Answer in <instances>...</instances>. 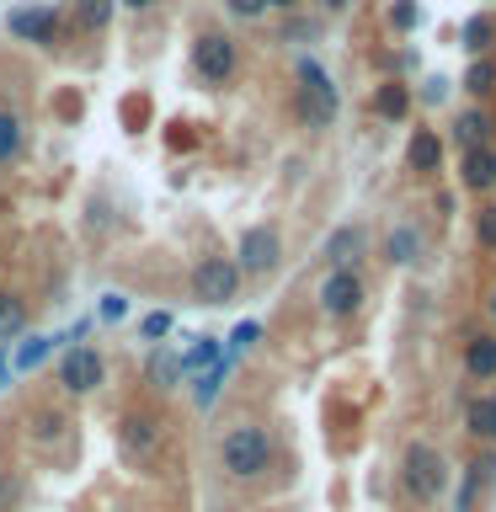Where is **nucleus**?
<instances>
[{
    "label": "nucleus",
    "mask_w": 496,
    "mask_h": 512,
    "mask_svg": "<svg viewBox=\"0 0 496 512\" xmlns=\"http://www.w3.org/2000/svg\"><path fill=\"white\" fill-rule=\"evenodd\" d=\"M118 6H128V11H150L155 0H118Z\"/></svg>",
    "instance_id": "nucleus-36"
},
{
    "label": "nucleus",
    "mask_w": 496,
    "mask_h": 512,
    "mask_svg": "<svg viewBox=\"0 0 496 512\" xmlns=\"http://www.w3.org/2000/svg\"><path fill=\"white\" fill-rule=\"evenodd\" d=\"M22 150H27V123H22V112L0 107V171H11L16 160H22Z\"/></svg>",
    "instance_id": "nucleus-18"
},
{
    "label": "nucleus",
    "mask_w": 496,
    "mask_h": 512,
    "mask_svg": "<svg viewBox=\"0 0 496 512\" xmlns=\"http://www.w3.org/2000/svg\"><path fill=\"white\" fill-rule=\"evenodd\" d=\"M336 107H342V96H336L331 75L315 59H299V118H304V128H331Z\"/></svg>",
    "instance_id": "nucleus-4"
},
{
    "label": "nucleus",
    "mask_w": 496,
    "mask_h": 512,
    "mask_svg": "<svg viewBox=\"0 0 496 512\" xmlns=\"http://www.w3.org/2000/svg\"><path fill=\"white\" fill-rule=\"evenodd\" d=\"M16 502H22V480H16V475H0V512H11Z\"/></svg>",
    "instance_id": "nucleus-33"
},
{
    "label": "nucleus",
    "mask_w": 496,
    "mask_h": 512,
    "mask_svg": "<svg viewBox=\"0 0 496 512\" xmlns=\"http://www.w3.org/2000/svg\"><path fill=\"white\" fill-rule=\"evenodd\" d=\"M400 486H406V496L416 507H432V502H443V491H448V459H443V448L438 443H406V454H400Z\"/></svg>",
    "instance_id": "nucleus-2"
},
{
    "label": "nucleus",
    "mask_w": 496,
    "mask_h": 512,
    "mask_svg": "<svg viewBox=\"0 0 496 512\" xmlns=\"http://www.w3.org/2000/svg\"><path fill=\"white\" fill-rule=\"evenodd\" d=\"M112 11H118V0H75L80 32H102V27L112 22Z\"/></svg>",
    "instance_id": "nucleus-24"
},
{
    "label": "nucleus",
    "mask_w": 496,
    "mask_h": 512,
    "mask_svg": "<svg viewBox=\"0 0 496 512\" xmlns=\"http://www.w3.org/2000/svg\"><path fill=\"white\" fill-rule=\"evenodd\" d=\"M443 96H448V80H443V75H432V80H422V102H432V107H438Z\"/></svg>",
    "instance_id": "nucleus-34"
},
{
    "label": "nucleus",
    "mask_w": 496,
    "mask_h": 512,
    "mask_svg": "<svg viewBox=\"0 0 496 512\" xmlns=\"http://www.w3.org/2000/svg\"><path fill=\"white\" fill-rule=\"evenodd\" d=\"M491 443H496V432H491Z\"/></svg>",
    "instance_id": "nucleus-41"
},
{
    "label": "nucleus",
    "mask_w": 496,
    "mask_h": 512,
    "mask_svg": "<svg viewBox=\"0 0 496 512\" xmlns=\"http://www.w3.org/2000/svg\"><path fill=\"white\" fill-rule=\"evenodd\" d=\"M256 336H262V326H256V320H240V326L230 331V347H224V352H230V358H240V352L256 347Z\"/></svg>",
    "instance_id": "nucleus-29"
},
{
    "label": "nucleus",
    "mask_w": 496,
    "mask_h": 512,
    "mask_svg": "<svg viewBox=\"0 0 496 512\" xmlns=\"http://www.w3.org/2000/svg\"><path fill=\"white\" fill-rule=\"evenodd\" d=\"M416 256H422V235H416V224H395V230L384 235V262H390V267H411Z\"/></svg>",
    "instance_id": "nucleus-19"
},
{
    "label": "nucleus",
    "mask_w": 496,
    "mask_h": 512,
    "mask_svg": "<svg viewBox=\"0 0 496 512\" xmlns=\"http://www.w3.org/2000/svg\"><path fill=\"white\" fill-rule=\"evenodd\" d=\"M416 22H422V11H416V0H390V27H395V32H411Z\"/></svg>",
    "instance_id": "nucleus-31"
},
{
    "label": "nucleus",
    "mask_w": 496,
    "mask_h": 512,
    "mask_svg": "<svg viewBox=\"0 0 496 512\" xmlns=\"http://www.w3.org/2000/svg\"><path fill=\"white\" fill-rule=\"evenodd\" d=\"M315 304H320V315L326 320H352L363 310V278H358V267H331L326 278H320L315 288Z\"/></svg>",
    "instance_id": "nucleus-7"
},
{
    "label": "nucleus",
    "mask_w": 496,
    "mask_h": 512,
    "mask_svg": "<svg viewBox=\"0 0 496 512\" xmlns=\"http://www.w3.org/2000/svg\"><path fill=\"white\" fill-rule=\"evenodd\" d=\"M358 256H363V230H358V224L331 230V240H326V262H331V267H352Z\"/></svg>",
    "instance_id": "nucleus-21"
},
{
    "label": "nucleus",
    "mask_w": 496,
    "mask_h": 512,
    "mask_svg": "<svg viewBox=\"0 0 496 512\" xmlns=\"http://www.w3.org/2000/svg\"><path fill=\"white\" fill-rule=\"evenodd\" d=\"M6 32H11V38H22V43L54 48V38H59V16H54V11H43V6H27V11H11Z\"/></svg>",
    "instance_id": "nucleus-10"
},
{
    "label": "nucleus",
    "mask_w": 496,
    "mask_h": 512,
    "mask_svg": "<svg viewBox=\"0 0 496 512\" xmlns=\"http://www.w3.org/2000/svg\"><path fill=\"white\" fill-rule=\"evenodd\" d=\"M454 134H459L464 150H475V144H491V139H496V118L486 112V102L464 107V112H459V123H454Z\"/></svg>",
    "instance_id": "nucleus-16"
},
{
    "label": "nucleus",
    "mask_w": 496,
    "mask_h": 512,
    "mask_svg": "<svg viewBox=\"0 0 496 512\" xmlns=\"http://www.w3.org/2000/svg\"><path fill=\"white\" fill-rule=\"evenodd\" d=\"M230 368H235L230 352H224L219 363L198 368V374H192V406H198V411H214V400L224 395V384H230Z\"/></svg>",
    "instance_id": "nucleus-13"
},
{
    "label": "nucleus",
    "mask_w": 496,
    "mask_h": 512,
    "mask_svg": "<svg viewBox=\"0 0 496 512\" xmlns=\"http://www.w3.org/2000/svg\"><path fill=\"white\" fill-rule=\"evenodd\" d=\"M219 358H224V342H219V336H192V347L182 352V374L192 379V374H198V368L219 363Z\"/></svg>",
    "instance_id": "nucleus-23"
},
{
    "label": "nucleus",
    "mask_w": 496,
    "mask_h": 512,
    "mask_svg": "<svg viewBox=\"0 0 496 512\" xmlns=\"http://www.w3.org/2000/svg\"><path fill=\"white\" fill-rule=\"evenodd\" d=\"M267 6H283L288 11V6H299V0H267Z\"/></svg>",
    "instance_id": "nucleus-40"
},
{
    "label": "nucleus",
    "mask_w": 496,
    "mask_h": 512,
    "mask_svg": "<svg viewBox=\"0 0 496 512\" xmlns=\"http://www.w3.org/2000/svg\"><path fill=\"white\" fill-rule=\"evenodd\" d=\"M192 70H198L203 86H230L235 70H240V43L230 32H203L192 43Z\"/></svg>",
    "instance_id": "nucleus-5"
},
{
    "label": "nucleus",
    "mask_w": 496,
    "mask_h": 512,
    "mask_svg": "<svg viewBox=\"0 0 496 512\" xmlns=\"http://www.w3.org/2000/svg\"><path fill=\"white\" fill-rule=\"evenodd\" d=\"M64 427H70V422H64V411H48V406L32 411V443H54Z\"/></svg>",
    "instance_id": "nucleus-27"
},
{
    "label": "nucleus",
    "mask_w": 496,
    "mask_h": 512,
    "mask_svg": "<svg viewBox=\"0 0 496 512\" xmlns=\"http://www.w3.org/2000/svg\"><path fill=\"white\" fill-rule=\"evenodd\" d=\"M475 246L480 251H496V203H480V214H475Z\"/></svg>",
    "instance_id": "nucleus-28"
},
{
    "label": "nucleus",
    "mask_w": 496,
    "mask_h": 512,
    "mask_svg": "<svg viewBox=\"0 0 496 512\" xmlns=\"http://www.w3.org/2000/svg\"><path fill=\"white\" fill-rule=\"evenodd\" d=\"M64 342V336H43V331H27V336H16V358H11V368H22V374H27V368H38V363H48V352H54Z\"/></svg>",
    "instance_id": "nucleus-20"
},
{
    "label": "nucleus",
    "mask_w": 496,
    "mask_h": 512,
    "mask_svg": "<svg viewBox=\"0 0 496 512\" xmlns=\"http://www.w3.org/2000/svg\"><path fill=\"white\" fill-rule=\"evenodd\" d=\"M219 470L230 480H262L272 470V432L256 422H240L219 438Z\"/></svg>",
    "instance_id": "nucleus-1"
},
{
    "label": "nucleus",
    "mask_w": 496,
    "mask_h": 512,
    "mask_svg": "<svg viewBox=\"0 0 496 512\" xmlns=\"http://www.w3.org/2000/svg\"><path fill=\"white\" fill-rule=\"evenodd\" d=\"M464 187L470 192H480V198H486V192H496V144H475V150H464Z\"/></svg>",
    "instance_id": "nucleus-14"
},
{
    "label": "nucleus",
    "mask_w": 496,
    "mask_h": 512,
    "mask_svg": "<svg viewBox=\"0 0 496 512\" xmlns=\"http://www.w3.org/2000/svg\"><path fill=\"white\" fill-rule=\"evenodd\" d=\"M166 336H171V315L166 310H155V315L139 320V342H166Z\"/></svg>",
    "instance_id": "nucleus-30"
},
{
    "label": "nucleus",
    "mask_w": 496,
    "mask_h": 512,
    "mask_svg": "<svg viewBox=\"0 0 496 512\" xmlns=\"http://www.w3.org/2000/svg\"><path fill=\"white\" fill-rule=\"evenodd\" d=\"M315 6H326V11H347L352 0H315Z\"/></svg>",
    "instance_id": "nucleus-37"
},
{
    "label": "nucleus",
    "mask_w": 496,
    "mask_h": 512,
    "mask_svg": "<svg viewBox=\"0 0 496 512\" xmlns=\"http://www.w3.org/2000/svg\"><path fill=\"white\" fill-rule=\"evenodd\" d=\"M486 315L496 320V288H491V299H486Z\"/></svg>",
    "instance_id": "nucleus-38"
},
{
    "label": "nucleus",
    "mask_w": 496,
    "mask_h": 512,
    "mask_svg": "<svg viewBox=\"0 0 496 512\" xmlns=\"http://www.w3.org/2000/svg\"><path fill=\"white\" fill-rule=\"evenodd\" d=\"M6 379H11V363H6V358H0V384H6Z\"/></svg>",
    "instance_id": "nucleus-39"
},
{
    "label": "nucleus",
    "mask_w": 496,
    "mask_h": 512,
    "mask_svg": "<svg viewBox=\"0 0 496 512\" xmlns=\"http://www.w3.org/2000/svg\"><path fill=\"white\" fill-rule=\"evenodd\" d=\"M144 379H150V390H155V395L182 390V384H187V374H182V352L155 347V352H150V363H144Z\"/></svg>",
    "instance_id": "nucleus-12"
},
{
    "label": "nucleus",
    "mask_w": 496,
    "mask_h": 512,
    "mask_svg": "<svg viewBox=\"0 0 496 512\" xmlns=\"http://www.w3.org/2000/svg\"><path fill=\"white\" fill-rule=\"evenodd\" d=\"M374 112L384 123H400L411 112V86H400V80H384V86L374 91Z\"/></svg>",
    "instance_id": "nucleus-22"
},
{
    "label": "nucleus",
    "mask_w": 496,
    "mask_h": 512,
    "mask_svg": "<svg viewBox=\"0 0 496 512\" xmlns=\"http://www.w3.org/2000/svg\"><path fill=\"white\" fill-rule=\"evenodd\" d=\"M54 384H59L64 400H86L107 384V358L96 347H70L54 368Z\"/></svg>",
    "instance_id": "nucleus-3"
},
{
    "label": "nucleus",
    "mask_w": 496,
    "mask_h": 512,
    "mask_svg": "<svg viewBox=\"0 0 496 512\" xmlns=\"http://www.w3.org/2000/svg\"><path fill=\"white\" fill-rule=\"evenodd\" d=\"M464 91H470L475 102H486V96L496 91V64H491V59H475L470 75H464Z\"/></svg>",
    "instance_id": "nucleus-25"
},
{
    "label": "nucleus",
    "mask_w": 496,
    "mask_h": 512,
    "mask_svg": "<svg viewBox=\"0 0 496 512\" xmlns=\"http://www.w3.org/2000/svg\"><path fill=\"white\" fill-rule=\"evenodd\" d=\"M459 363H464V379L470 384H491L496 379V331H475L470 342H464Z\"/></svg>",
    "instance_id": "nucleus-11"
},
{
    "label": "nucleus",
    "mask_w": 496,
    "mask_h": 512,
    "mask_svg": "<svg viewBox=\"0 0 496 512\" xmlns=\"http://www.w3.org/2000/svg\"><path fill=\"white\" fill-rule=\"evenodd\" d=\"M240 294V267L230 256H203L198 267H192V299L208 304V310H219V304H235Z\"/></svg>",
    "instance_id": "nucleus-6"
},
{
    "label": "nucleus",
    "mask_w": 496,
    "mask_h": 512,
    "mask_svg": "<svg viewBox=\"0 0 496 512\" xmlns=\"http://www.w3.org/2000/svg\"><path fill=\"white\" fill-rule=\"evenodd\" d=\"M224 11L240 16V22H262V16H267L272 6H267V0H224Z\"/></svg>",
    "instance_id": "nucleus-32"
},
{
    "label": "nucleus",
    "mask_w": 496,
    "mask_h": 512,
    "mask_svg": "<svg viewBox=\"0 0 496 512\" xmlns=\"http://www.w3.org/2000/svg\"><path fill=\"white\" fill-rule=\"evenodd\" d=\"M278 251H283L278 230H272V224H251V230L240 235V246H235L230 262L240 267V278H246V272H272V267H278Z\"/></svg>",
    "instance_id": "nucleus-8"
},
{
    "label": "nucleus",
    "mask_w": 496,
    "mask_h": 512,
    "mask_svg": "<svg viewBox=\"0 0 496 512\" xmlns=\"http://www.w3.org/2000/svg\"><path fill=\"white\" fill-rule=\"evenodd\" d=\"M123 315H128V299L123 294H107L102 299V320H123Z\"/></svg>",
    "instance_id": "nucleus-35"
},
{
    "label": "nucleus",
    "mask_w": 496,
    "mask_h": 512,
    "mask_svg": "<svg viewBox=\"0 0 496 512\" xmlns=\"http://www.w3.org/2000/svg\"><path fill=\"white\" fill-rule=\"evenodd\" d=\"M118 448H123L128 464H150L155 448H160V422L150 411H128L123 427H118Z\"/></svg>",
    "instance_id": "nucleus-9"
},
{
    "label": "nucleus",
    "mask_w": 496,
    "mask_h": 512,
    "mask_svg": "<svg viewBox=\"0 0 496 512\" xmlns=\"http://www.w3.org/2000/svg\"><path fill=\"white\" fill-rule=\"evenodd\" d=\"M406 166L416 176H432V171H443V139L432 134V128H416L411 144H406Z\"/></svg>",
    "instance_id": "nucleus-15"
},
{
    "label": "nucleus",
    "mask_w": 496,
    "mask_h": 512,
    "mask_svg": "<svg viewBox=\"0 0 496 512\" xmlns=\"http://www.w3.org/2000/svg\"><path fill=\"white\" fill-rule=\"evenodd\" d=\"M491 38H496V22H491V16H470V22H464V48H470V54H486Z\"/></svg>",
    "instance_id": "nucleus-26"
},
{
    "label": "nucleus",
    "mask_w": 496,
    "mask_h": 512,
    "mask_svg": "<svg viewBox=\"0 0 496 512\" xmlns=\"http://www.w3.org/2000/svg\"><path fill=\"white\" fill-rule=\"evenodd\" d=\"M32 326V310L22 294H11V288H0V347H11L16 336H27Z\"/></svg>",
    "instance_id": "nucleus-17"
}]
</instances>
